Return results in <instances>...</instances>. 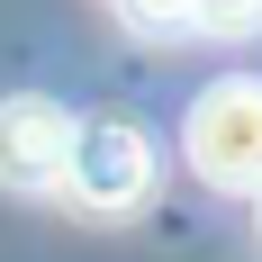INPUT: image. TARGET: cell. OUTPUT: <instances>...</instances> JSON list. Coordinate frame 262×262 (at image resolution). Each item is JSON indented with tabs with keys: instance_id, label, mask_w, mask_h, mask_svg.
Masks as SVG:
<instances>
[{
	"instance_id": "5b68a950",
	"label": "cell",
	"mask_w": 262,
	"mask_h": 262,
	"mask_svg": "<svg viewBox=\"0 0 262 262\" xmlns=\"http://www.w3.org/2000/svg\"><path fill=\"white\" fill-rule=\"evenodd\" d=\"M118 18H136L145 36H181V27H190V0H118Z\"/></svg>"
},
{
	"instance_id": "6da1fadb",
	"label": "cell",
	"mask_w": 262,
	"mask_h": 262,
	"mask_svg": "<svg viewBox=\"0 0 262 262\" xmlns=\"http://www.w3.org/2000/svg\"><path fill=\"white\" fill-rule=\"evenodd\" d=\"M181 154L217 199H262V81H208L181 118Z\"/></svg>"
},
{
	"instance_id": "7a4b0ae2",
	"label": "cell",
	"mask_w": 262,
	"mask_h": 262,
	"mask_svg": "<svg viewBox=\"0 0 262 262\" xmlns=\"http://www.w3.org/2000/svg\"><path fill=\"white\" fill-rule=\"evenodd\" d=\"M154 136L136 127V118H73V163H63V190H73L91 217H127L154 199Z\"/></svg>"
},
{
	"instance_id": "277c9868",
	"label": "cell",
	"mask_w": 262,
	"mask_h": 262,
	"mask_svg": "<svg viewBox=\"0 0 262 262\" xmlns=\"http://www.w3.org/2000/svg\"><path fill=\"white\" fill-rule=\"evenodd\" d=\"M190 27L199 36H244V27H262V0H190Z\"/></svg>"
},
{
	"instance_id": "3957f363",
	"label": "cell",
	"mask_w": 262,
	"mask_h": 262,
	"mask_svg": "<svg viewBox=\"0 0 262 262\" xmlns=\"http://www.w3.org/2000/svg\"><path fill=\"white\" fill-rule=\"evenodd\" d=\"M63 163H73V108L46 91H9L0 100V190L46 199L63 190Z\"/></svg>"
}]
</instances>
